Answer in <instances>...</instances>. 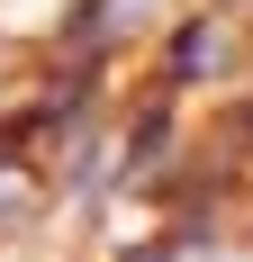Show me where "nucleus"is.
<instances>
[{"label": "nucleus", "mask_w": 253, "mask_h": 262, "mask_svg": "<svg viewBox=\"0 0 253 262\" xmlns=\"http://www.w3.org/2000/svg\"><path fill=\"white\" fill-rule=\"evenodd\" d=\"M172 73H208V27H190V36H181V54H172Z\"/></svg>", "instance_id": "f257e3e1"}]
</instances>
